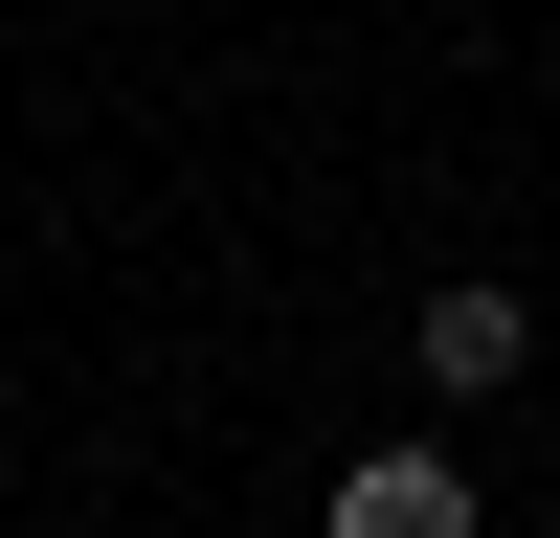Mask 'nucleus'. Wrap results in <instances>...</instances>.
Segmentation results:
<instances>
[{
	"instance_id": "1",
	"label": "nucleus",
	"mask_w": 560,
	"mask_h": 538,
	"mask_svg": "<svg viewBox=\"0 0 560 538\" xmlns=\"http://www.w3.org/2000/svg\"><path fill=\"white\" fill-rule=\"evenodd\" d=\"M516 359H538V314L493 292V269H448L427 292V404H516Z\"/></svg>"
},
{
	"instance_id": "2",
	"label": "nucleus",
	"mask_w": 560,
	"mask_h": 538,
	"mask_svg": "<svg viewBox=\"0 0 560 538\" xmlns=\"http://www.w3.org/2000/svg\"><path fill=\"white\" fill-rule=\"evenodd\" d=\"M337 538H471V448H359V471H337Z\"/></svg>"
}]
</instances>
